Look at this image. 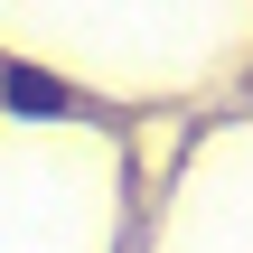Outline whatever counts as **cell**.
<instances>
[{"label":"cell","instance_id":"1","mask_svg":"<svg viewBox=\"0 0 253 253\" xmlns=\"http://www.w3.org/2000/svg\"><path fill=\"white\" fill-rule=\"evenodd\" d=\"M0 113H38V122H56V113H75V94H66L56 75H38V66H0Z\"/></svg>","mask_w":253,"mask_h":253}]
</instances>
